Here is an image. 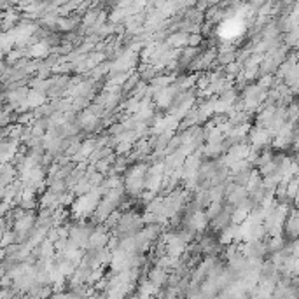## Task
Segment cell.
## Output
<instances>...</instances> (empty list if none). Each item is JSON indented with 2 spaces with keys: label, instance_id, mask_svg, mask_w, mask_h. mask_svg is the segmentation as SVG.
Wrapping results in <instances>:
<instances>
[{
  "label": "cell",
  "instance_id": "obj_1",
  "mask_svg": "<svg viewBox=\"0 0 299 299\" xmlns=\"http://www.w3.org/2000/svg\"><path fill=\"white\" fill-rule=\"evenodd\" d=\"M294 198H296V203L299 205V189H297V194H296V196H294Z\"/></svg>",
  "mask_w": 299,
  "mask_h": 299
}]
</instances>
